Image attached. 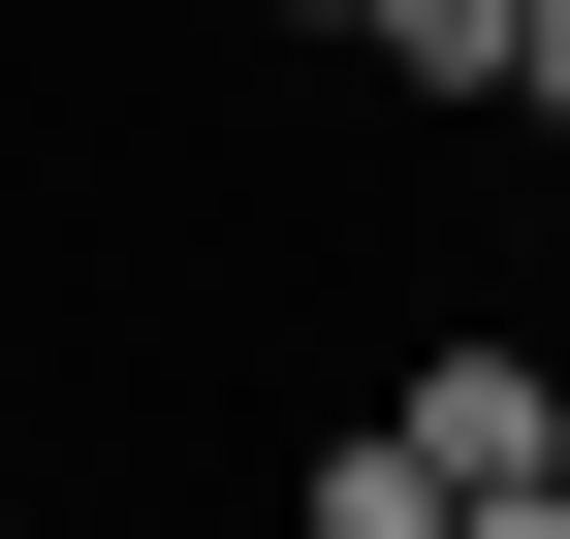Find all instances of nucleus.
I'll return each mask as SVG.
<instances>
[{
  "mask_svg": "<svg viewBox=\"0 0 570 539\" xmlns=\"http://www.w3.org/2000/svg\"><path fill=\"white\" fill-rule=\"evenodd\" d=\"M381 444H412L444 508H508V477H570V381H539V317H444V350L381 381Z\"/></svg>",
  "mask_w": 570,
  "mask_h": 539,
  "instance_id": "f257e3e1",
  "label": "nucleus"
},
{
  "mask_svg": "<svg viewBox=\"0 0 570 539\" xmlns=\"http://www.w3.org/2000/svg\"><path fill=\"white\" fill-rule=\"evenodd\" d=\"M508 32H539V0H348V63H381V96H508Z\"/></svg>",
  "mask_w": 570,
  "mask_h": 539,
  "instance_id": "f03ea898",
  "label": "nucleus"
},
{
  "mask_svg": "<svg viewBox=\"0 0 570 539\" xmlns=\"http://www.w3.org/2000/svg\"><path fill=\"white\" fill-rule=\"evenodd\" d=\"M285 539H444V477H412V444L348 413V444H285Z\"/></svg>",
  "mask_w": 570,
  "mask_h": 539,
  "instance_id": "7ed1b4c3",
  "label": "nucleus"
},
{
  "mask_svg": "<svg viewBox=\"0 0 570 539\" xmlns=\"http://www.w3.org/2000/svg\"><path fill=\"white\" fill-rule=\"evenodd\" d=\"M508 96H539V127H570V0H539V32H508Z\"/></svg>",
  "mask_w": 570,
  "mask_h": 539,
  "instance_id": "20e7f679",
  "label": "nucleus"
},
{
  "mask_svg": "<svg viewBox=\"0 0 570 539\" xmlns=\"http://www.w3.org/2000/svg\"><path fill=\"white\" fill-rule=\"evenodd\" d=\"M444 539H570V477H508V508H444Z\"/></svg>",
  "mask_w": 570,
  "mask_h": 539,
  "instance_id": "39448f33",
  "label": "nucleus"
},
{
  "mask_svg": "<svg viewBox=\"0 0 570 539\" xmlns=\"http://www.w3.org/2000/svg\"><path fill=\"white\" fill-rule=\"evenodd\" d=\"M254 32H348V0H254Z\"/></svg>",
  "mask_w": 570,
  "mask_h": 539,
  "instance_id": "423d86ee",
  "label": "nucleus"
},
{
  "mask_svg": "<svg viewBox=\"0 0 570 539\" xmlns=\"http://www.w3.org/2000/svg\"><path fill=\"white\" fill-rule=\"evenodd\" d=\"M0 539H32V508H0Z\"/></svg>",
  "mask_w": 570,
  "mask_h": 539,
  "instance_id": "0eeeda50",
  "label": "nucleus"
},
{
  "mask_svg": "<svg viewBox=\"0 0 570 539\" xmlns=\"http://www.w3.org/2000/svg\"><path fill=\"white\" fill-rule=\"evenodd\" d=\"M539 223H570V190H539Z\"/></svg>",
  "mask_w": 570,
  "mask_h": 539,
  "instance_id": "6e6552de",
  "label": "nucleus"
}]
</instances>
